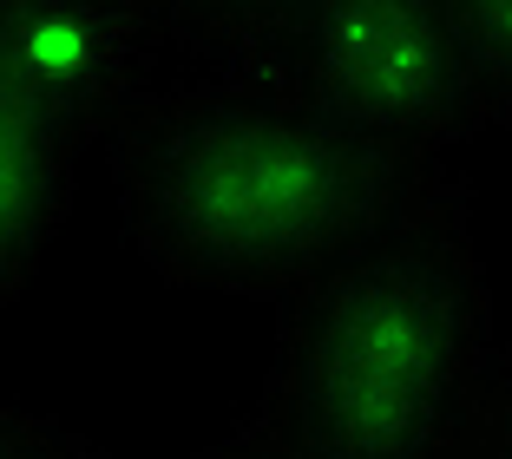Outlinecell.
<instances>
[{
  "mask_svg": "<svg viewBox=\"0 0 512 459\" xmlns=\"http://www.w3.org/2000/svg\"><path fill=\"white\" fill-rule=\"evenodd\" d=\"M447 158H414L289 66L165 79L112 125L125 237L178 289L289 302Z\"/></svg>",
  "mask_w": 512,
  "mask_h": 459,
  "instance_id": "cell-1",
  "label": "cell"
},
{
  "mask_svg": "<svg viewBox=\"0 0 512 459\" xmlns=\"http://www.w3.org/2000/svg\"><path fill=\"white\" fill-rule=\"evenodd\" d=\"M493 381L467 184L440 164L388 223L276 302L250 420L289 459H480Z\"/></svg>",
  "mask_w": 512,
  "mask_h": 459,
  "instance_id": "cell-2",
  "label": "cell"
},
{
  "mask_svg": "<svg viewBox=\"0 0 512 459\" xmlns=\"http://www.w3.org/2000/svg\"><path fill=\"white\" fill-rule=\"evenodd\" d=\"M283 66L414 158H447L453 138H473L427 0H302Z\"/></svg>",
  "mask_w": 512,
  "mask_h": 459,
  "instance_id": "cell-3",
  "label": "cell"
},
{
  "mask_svg": "<svg viewBox=\"0 0 512 459\" xmlns=\"http://www.w3.org/2000/svg\"><path fill=\"white\" fill-rule=\"evenodd\" d=\"M165 0H0V92L92 138L165 86Z\"/></svg>",
  "mask_w": 512,
  "mask_h": 459,
  "instance_id": "cell-4",
  "label": "cell"
},
{
  "mask_svg": "<svg viewBox=\"0 0 512 459\" xmlns=\"http://www.w3.org/2000/svg\"><path fill=\"white\" fill-rule=\"evenodd\" d=\"M73 204V138L0 92V309L40 276Z\"/></svg>",
  "mask_w": 512,
  "mask_h": 459,
  "instance_id": "cell-5",
  "label": "cell"
},
{
  "mask_svg": "<svg viewBox=\"0 0 512 459\" xmlns=\"http://www.w3.org/2000/svg\"><path fill=\"white\" fill-rule=\"evenodd\" d=\"M473 132L512 119V0H427Z\"/></svg>",
  "mask_w": 512,
  "mask_h": 459,
  "instance_id": "cell-6",
  "label": "cell"
},
{
  "mask_svg": "<svg viewBox=\"0 0 512 459\" xmlns=\"http://www.w3.org/2000/svg\"><path fill=\"white\" fill-rule=\"evenodd\" d=\"M302 0H165V20L178 46H191L197 60L224 66H283L289 40H296Z\"/></svg>",
  "mask_w": 512,
  "mask_h": 459,
  "instance_id": "cell-7",
  "label": "cell"
},
{
  "mask_svg": "<svg viewBox=\"0 0 512 459\" xmlns=\"http://www.w3.org/2000/svg\"><path fill=\"white\" fill-rule=\"evenodd\" d=\"M0 459H106V453L79 440L66 420L33 414L20 400H0Z\"/></svg>",
  "mask_w": 512,
  "mask_h": 459,
  "instance_id": "cell-8",
  "label": "cell"
},
{
  "mask_svg": "<svg viewBox=\"0 0 512 459\" xmlns=\"http://www.w3.org/2000/svg\"><path fill=\"white\" fill-rule=\"evenodd\" d=\"M184 459H289V446L276 440L270 427H256V420H243L230 440H217V446H204V453H184Z\"/></svg>",
  "mask_w": 512,
  "mask_h": 459,
  "instance_id": "cell-9",
  "label": "cell"
},
{
  "mask_svg": "<svg viewBox=\"0 0 512 459\" xmlns=\"http://www.w3.org/2000/svg\"><path fill=\"white\" fill-rule=\"evenodd\" d=\"M480 459H512V355L499 361L493 407H486V446H480Z\"/></svg>",
  "mask_w": 512,
  "mask_h": 459,
  "instance_id": "cell-10",
  "label": "cell"
}]
</instances>
